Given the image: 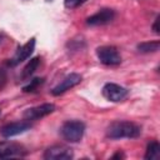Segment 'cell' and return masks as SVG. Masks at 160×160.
I'll return each instance as SVG.
<instances>
[{
	"instance_id": "obj_11",
	"label": "cell",
	"mask_w": 160,
	"mask_h": 160,
	"mask_svg": "<svg viewBox=\"0 0 160 160\" xmlns=\"http://www.w3.org/2000/svg\"><path fill=\"white\" fill-rule=\"evenodd\" d=\"M35 44H36L35 38H31L28 42H25L22 46H20V48L16 50V52L14 54L12 59L10 60V65H11V66H15V65L22 62L24 60H28V59L31 56V54L34 52Z\"/></svg>"
},
{
	"instance_id": "obj_14",
	"label": "cell",
	"mask_w": 160,
	"mask_h": 160,
	"mask_svg": "<svg viewBox=\"0 0 160 160\" xmlns=\"http://www.w3.org/2000/svg\"><path fill=\"white\" fill-rule=\"evenodd\" d=\"M159 46H160V42L158 40L156 41H145V42H140L138 45V50L140 52H144V54L155 52L159 50Z\"/></svg>"
},
{
	"instance_id": "obj_2",
	"label": "cell",
	"mask_w": 160,
	"mask_h": 160,
	"mask_svg": "<svg viewBox=\"0 0 160 160\" xmlns=\"http://www.w3.org/2000/svg\"><path fill=\"white\" fill-rule=\"evenodd\" d=\"M62 138L69 142H79L85 132V124L80 120L65 121L60 129Z\"/></svg>"
},
{
	"instance_id": "obj_19",
	"label": "cell",
	"mask_w": 160,
	"mask_h": 160,
	"mask_svg": "<svg viewBox=\"0 0 160 160\" xmlns=\"http://www.w3.org/2000/svg\"><path fill=\"white\" fill-rule=\"evenodd\" d=\"M4 81H5V74H4V71L0 69V88L2 86L1 82H4Z\"/></svg>"
},
{
	"instance_id": "obj_13",
	"label": "cell",
	"mask_w": 160,
	"mask_h": 160,
	"mask_svg": "<svg viewBox=\"0 0 160 160\" xmlns=\"http://www.w3.org/2000/svg\"><path fill=\"white\" fill-rule=\"evenodd\" d=\"M146 160H158L160 158V145L156 140H152L148 144L146 152L144 156Z\"/></svg>"
},
{
	"instance_id": "obj_6",
	"label": "cell",
	"mask_w": 160,
	"mask_h": 160,
	"mask_svg": "<svg viewBox=\"0 0 160 160\" xmlns=\"http://www.w3.org/2000/svg\"><path fill=\"white\" fill-rule=\"evenodd\" d=\"M26 155V150L22 145L12 141H0V159L21 158Z\"/></svg>"
},
{
	"instance_id": "obj_16",
	"label": "cell",
	"mask_w": 160,
	"mask_h": 160,
	"mask_svg": "<svg viewBox=\"0 0 160 160\" xmlns=\"http://www.w3.org/2000/svg\"><path fill=\"white\" fill-rule=\"evenodd\" d=\"M88 0H64V5L68 9H75L80 5H82L84 2H86Z\"/></svg>"
},
{
	"instance_id": "obj_3",
	"label": "cell",
	"mask_w": 160,
	"mask_h": 160,
	"mask_svg": "<svg viewBox=\"0 0 160 160\" xmlns=\"http://www.w3.org/2000/svg\"><path fill=\"white\" fill-rule=\"evenodd\" d=\"M96 55H98L99 61L108 66L119 65L121 62V56L115 46H110V45L99 46L96 49Z\"/></svg>"
},
{
	"instance_id": "obj_18",
	"label": "cell",
	"mask_w": 160,
	"mask_h": 160,
	"mask_svg": "<svg viewBox=\"0 0 160 160\" xmlns=\"http://www.w3.org/2000/svg\"><path fill=\"white\" fill-rule=\"evenodd\" d=\"M111 158H112V159H121V158H125V155H124L121 151H118V152H116L115 155H112Z\"/></svg>"
},
{
	"instance_id": "obj_1",
	"label": "cell",
	"mask_w": 160,
	"mask_h": 160,
	"mask_svg": "<svg viewBox=\"0 0 160 160\" xmlns=\"http://www.w3.org/2000/svg\"><path fill=\"white\" fill-rule=\"evenodd\" d=\"M141 134V128L131 121H114L106 131L108 138L118 139H135Z\"/></svg>"
},
{
	"instance_id": "obj_9",
	"label": "cell",
	"mask_w": 160,
	"mask_h": 160,
	"mask_svg": "<svg viewBox=\"0 0 160 160\" xmlns=\"http://www.w3.org/2000/svg\"><path fill=\"white\" fill-rule=\"evenodd\" d=\"M31 128L30 121L28 120H21V121H14V122H9L6 125H4L0 129V134L4 138H11L15 135H20L25 131H28Z\"/></svg>"
},
{
	"instance_id": "obj_12",
	"label": "cell",
	"mask_w": 160,
	"mask_h": 160,
	"mask_svg": "<svg viewBox=\"0 0 160 160\" xmlns=\"http://www.w3.org/2000/svg\"><path fill=\"white\" fill-rule=\"evenodd\" d=\"M40 58L39 56H36V58H32V59H30V61L24 66V69H22V72H21V79L22 80H25V79H29L34 72H35V70L38 69V66H39V64H40Z\"/></svg>"
},
{
	"instance_id": "obj_8",
	"label": "cell",
	"mask_w": 160,
	"mask_h": 160,
	"mask_svg": "<svg viewBox=\"0 0 160 160\" xmlns=\"http://www.w3.org/2000/svg\"><path fill=\"white\" fill-rule=\"evenodd\" d=\"M126 95H128V90L118 84L108 82L102 86V96L109 101L112 102L121 101L122 99H125Z\"/></svg>"
},
{
	"instance_id": "obj_15",
	"label": "cell",
	"mask_w": 160,
	"mask_h": 160,
	"mask_svg": "<svg viewBox=\"0 0 160 160\" xmlns=\"http://www.w3.org/2000/svg\"><path fill=\"white\" fill-rule=\"evenodd\" d=\"M42 82H44V79H42V78H34V79L30 80V82H29L28 85H25V86L22 88V91H24V92H32V91H35Z\"/></svg>"
},
{
	"instance_id": "obj_20",
	"label": "cell",
	"mask_w": 160,
	"mask_h": 160,
	"mask_svg": "<svg viewBox=\"0 0 160 160\" xmlns=\"http://www.w3.org/2000/svg\"><path fill=\"white\" fill-rule=\"evenodd\" d=\"M0 114H1V110H0Z\"/></svg>"
},
{
	"instance_id": "obj_7",
	"label": "cell",
	"mask_w": 160,
	"mask_h": 160,
	"mask_svg": "<svg viewBox=\"0 0 160 160\" xmlns=\"http://www.w3.org/2000/svg\"><path fill=\"white\" fill-rule=\"evenodd\" d=\"M114 18H115V11L112 9L104 8L96 11L95 14H92L91 16H89L86 19V24L90 26H101V25H106L111 22Z\"/></svg>"
},
{
	"instance_id": "obj_10",
	"label": "cell",
	"mask_w": 160,
	"mask_h": 160,
	"mask_svg": "<svg viewBox=\"0 0 160 160\" xmlns=\"http://www.w3.org/2000/svg\"><path fill=\"white\" fill-rule=\"evenodd\" d=\"M81 79H82V78H81L80 74H78V72H71V74H69L68 76H65L55 88H52L51 94L55 95V96L61 95V94H64L65 91H68V90H70L71 88H74V86H76L78 84H80Z\"/></svg>"
},
{
	"instance_id": "obj_4",
	"label": "cell",
	"mask_w": 160,
	"mask_h": 160,
	"mask_svg": "<svg viewBox=\"0 0 160 160\" xmlns=\"http://www.w3.org/2000/svg\"><path fill=\"white\" fill-rule=\"evenodd\" d=\"M72 156V149L66 145H52L44 152V159L46 160H70Z\"/></svg>"
},
{
	"instance_id": "obj_17",
	"label": "cell",
	"mask_w": 160,
	"mask_h": 160,
	"mask_svg": "<svg viewBox=\"0 0 160 160\" xmlns=\"http://www.w3.org/2000/svg\"><path fill=\"white\" fill-rule=\"evenodd\" d=\"M152 30H154V32L155 34H159L160 31H159V16L155 19V21H154V25H152Z\"/></svg>"
},
{
	"instance_id": "obj_5",
	"label": "cell",
	"mask_w": 160,
	"mask_h": 160,
	"mask_svg": "<svg viewBox=\"0 0 160 160\" xmlns=\"http://www.w3.org/2000/svg\"><path fill=\"white\" fill-rule=\"evenodd\" d=\"M55 110V105L51 104V102H45V104H41V105H36V106H32V108H29L26 109L24 112H22V118L28 121H31V120H39L49 114H51L52 111Z\"/></svg>"
}]
</instances>
